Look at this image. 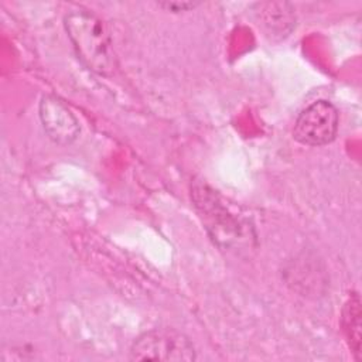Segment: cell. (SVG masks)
Masks as SVG:
<instances>
[{"instance_id": "6da1fadb", "label": "cell", "mask_w": 362, "mask_h": 362, "mask_svg": "<svg viewBox=\"0 0 362 362\" xmlns=\"http://www.w3.org/2000/svg\"><path fill=\"white\" fill-rule=\"evenodd\" d=\"M64 25L82 64L99 75H110L116 61L106 24L88 10H72Z\"/></svg>"}, {"instance_id": "7a4b0ae2", "label": "cell", "mask_w": 362, "mask_h": 362, "mask_svg": "<svg viewBox=\"0 0 362 362\" xmlns=\"http://www.w3.org/2000/svg\"><path fill=\"white\" fill-rule=\"evenodd\" d=\"M197 354L191 339L171 328H156L146 331L136 338L130 348L132 361H195Z\"/></svg>"}, {"instance_id": "3957f363", "label": "cell", "mask_w": 362, "mask_h": 362, "mask_svg": "<svg viewBox=\"0 0 362 362\" xmlns=\"http://www.w3.org/2000/svg\"><path fill=\"white\" fill-rule=\"evenodd\" d=\"M338 123L337 107L328 100H317L298 115L293 127V137L305 146H325L335 139Z\"/></svg>"}, {"instance_id": "277c9868", "label": "cell", "mask_w": 362, "mask_h": 362, "mask_svg": "<svg viewBox=\"0 0 362 362\" xmlns=\"http://www.w3.org/2000/svg\"><path fill=\"white\" fill-rule=\"evenodd\" d=\"M40 119L45 133L57 144H71L79 136L81 127L76 117L57 96L47 95L41 99Z\"/></svg>"}, {"instance_id": "5b68a950", "label": "cell", "mask_w": 362, "mask_h": 362, "mask_svg": "<svg viewBox=\"0 0 362 362\" xmlns=\"http://www.w3.org/2000/svg\"><path fill=\"white\" fill-rule=\"evenodd\" d=\"M342 324L349 346L356 359H361V301L358 294H354L345 304L342 314Z\"/></svg>"}, {"instance_id": "8992f818", "label": "cell", "mask_w": 362, "mask_h": 362, "mask_svg": "<svg viewBox=\"0 0 362 362\" xmlns=\"http://www.w3.org/2000/svg\"><path fill=\"white\" fill-rule=\"evenodd\" d=\"M199 3H194V1H167V3H160L161 7H165L167 10L171 11H185L189 8L197 7Z\"/></svg>"}]
</instances>
